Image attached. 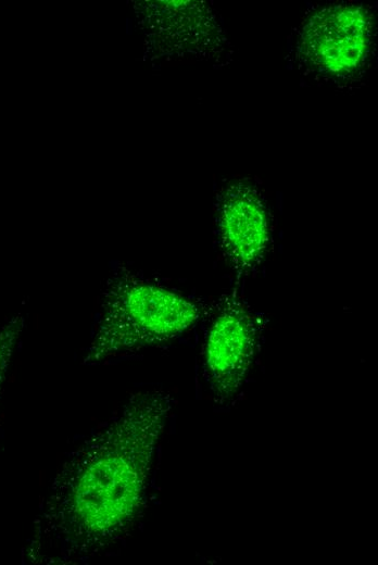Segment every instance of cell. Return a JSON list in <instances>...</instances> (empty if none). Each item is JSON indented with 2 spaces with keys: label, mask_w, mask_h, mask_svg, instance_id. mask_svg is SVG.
I'll use <instances>...</instances> for the list:
<instances>
[{
  "label": "cell",
  "mask_w": 378,
  "mask_h": 565,
  "mask_svg": "<svg viewBox=\"0 0 378 565\" xmlns=\"http://www.w3.org/2000/svg\"><path fill=\"white\" fill-rule=\"evenodd\" d=\"M172 409L169 393H135L66 459L35 520L29 561L76 564L127 532L143 510Z\"/></svg>",
  "instance_id": "1"
},
{
  "label": "cell",
  "mask_w": 378,
  "mask_h": 565,
  "mask_svg": "<svg viewBox=\"0 0 378 565\" xmlns=\"http://www.w3.org/2000/svg\"><path fill=\"white\" fill-rule=\"evenodd\" d=\"M369 30V18L362 8L328 7L305 24L301 50L319 72L344 76L354 73L364 62Z\"/></svg>",
  "instance_id": "4"
},
{
  "label": "cell",
  "mask_w": 378,
  "mask_h": 565,
  "mask_svg": "<svg viewBox=\"0 0 378 565\" xmlns=\"http://www.w3.org/2000/svg\"><path fill=\"white\" fill-rule=\"evenodd\" d=\"M219 233L224 254L238 276L259 267L268 248L269 226L263 200L250 184L236 183L225 191Z\"/></svg>",
  "instance_id": "5"
},
{
  "label": "cell",
  "mask_w": 378,
  "mask_h": 565,
  "mask_svg": "<svg viewBox=\"0 0 378 565\" xmlns=\"http://www.w3.org/2000/svg\"><path fill=\"white\" fill-rule=\"evenodd\" d=\"M204 312L199 301L117 266L104 285L83 363L96 365L171 341L196 325Z\"/></svg>",
  "instance_id": "2"
},
{
  "label": "cell",
  "mask_w": 378,
  "mask_h": 565,
  "mask_svg": "<svg viewBox=\"0 0 378 565\" xmlns=\"http://www.w3.org/2000/svg\"><path fill=\"white\" fill-rule=\"evenodd\" d=\"M24 315L17 314L0 327V397L12 355L24 329Z\"/></svg>",
  "instance_id": "6"
},
{
  "label": "cell",
  "mask_w": 378,
  "mask_h": 565,
  "mask_svg": "<svg viewBox=\"0 0 378 565\" xmlns=\"http://www.w3.org/2000/svg\"><path fill=\"white\" fill-rule=\"evenodd\" d=\"M262 323L243 299L231 292L219 301L203 346L205 380L219 404L241 392L255 360Z\"/></svg>",
  "instance_id": "3"
}]
</instances>
